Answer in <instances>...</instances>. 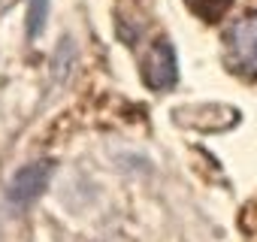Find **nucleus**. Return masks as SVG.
I'll return each mask as SVG.
<instances>
[{
	"instance_id": "obj_2",
	"label": "nucleus",
	"mask_w": 257,
	"mask_h": 242,
	"mask_svg": "<svg viewBox=\"0 0 257 242\" xmlns=\"http://www.w3.org/2000/svg\"><path fill=\"white\" fill-rule=\"evenodd\" d=\"M227 49H230V58L233 64L242 70V73H251L257 76V10L242 16L230 34H227Z\"/></svg>"
},
{
	"instance_id": "obj_4",
	"label": "nucleus",
	"mask_w": 257,
	"mask_h": 242,
	"mask_svg": "<svg viewBox=\"0 0 257 242\" xmlns=\"http://www.w3.org/2000/svg\"><path fill=\"white\" fill-rule=\"evenodd\" d=\"M49 7H52V0H28V40H40L46 25H49Z\"/></svg>"
},
{
	"instance_id": "obj_3",
	"label": "nucleus",
	"mask_w": 257,
	"mask_h": 242,
	"mask_svg": "<svg viewBox=\"0 0 257 242\" xmlns=\"http://www.w3.org/2000/svg\"><path fill=\"white\" fill-rule=\"evenodd\" d=\"M143 73H146V82L158 91L164 88H173L176 79H179V61H176V49L167 43V40H158L149 55H146V64H143Z\"/></svg>"
},
{
	"instance_id": "obj_1",
	"label": "nucleus",
	"mask_w": 257,
	"mask_h": 242,
	"mask_svg": "<svg viewBox=\"0 0 257 242\" xmlns=\"http://www.w3.org/2000/svg\"><path fill=\"white\" fill-rule=\"evenodd\" d=\"M55 173V161L43 158V161H34V164H25L7 185V200L19 209L31 206L37 197H43V191L49 188V179Z\"/></svg>"
}]
</instances>
